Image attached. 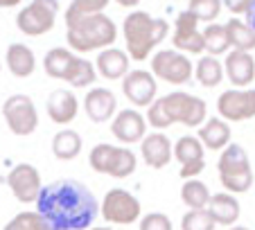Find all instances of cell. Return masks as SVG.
<instances>
[{
	"instance_id": "obj_36",
	"label": "cell",
	"mask_w": 255,
	"mask_h": 230,
	"mask_svg": "<svg viewBox=\"0 0 255 230\" xmlns=\"http://www.w3.org/2000/svg\"><path fill=\"white\" fill-rule=\"evenodd\" d=\"M138 230H174V226L169 221V217L163 215V212H149V215L140 217Z\"/></svg>"
},
{
	"instance_id": "obj_7",
	"label": "cell",
	"mask_w": 255,
	"mask_h": 230,
	"mask_svg": "<svg viewBox=\"0 0 255 230\" xmlns=\"http://www.w3.org/2000/svg\"><path fill=\"white\" fill-rule=\"evenodd\" d=\"M100 215L106 224H118V226H129L140 221L142 215V206L140 201L127 190H109L100 203Z\"/></svg>"
},
{
	"instance_id": "obj_17",
	"label": "cell",
	"mask_w": 255,
	"mask_h": 230,
	"mask_svg": "<svg viewBox=\"0 0 255 230\" xmlns=\"http://www.w3.org/2000/svg\"><path fill=\"white\" fill-rule=\"evenodd\" d=\"M84 111H86L88 120L95 124L109 122L118 111V97L109 88H93L84 97Z\"/></svg>"
},
{
	"instance_id": "obj_2",
	"label": "cell",
	"mask_w": 255,
	"mask_h": 230,
	"mask_svg": "<svg viewBox=\"0 0 255 230\" xmlns=\"http://www.w3.org/2000/svg\"><path fill=\"white\" fill-rule=\"evenodd\" d=\"M208 117V104L201 97H194L190 93L174 91L165 97H158L147 109V122L154 129H167L172 124H185L190 129L201 126Z\"/></svg>"
},
{
	"instance_id": "obj_43",
	"label": "cell",
	"mask_w": 255,
	"mask_h": 230,
	"mask_svg": "<svg viewBox=\"0 0 255 230\" xmlns=\"http://www.w3.org/2000/svg\"><path fill=\"white\" fill-rule=\"evenodd\" d=\"M91 230H111V228H106V226H93Z\"/></svg>"
},
{
	"instance_id": "obj_14",
	"label": "cell",
	"mask_w": 255,
	"mask_h": 230,
	"mask_svg": "<svg viewBox=\"0 0 255 230\" xmlns=\"http://www.w3.org/2000/svg\"><path fill=\"white\" fill-rule=\"evenodd\" d=\"M174 158L181 163V178H197L206 167L203 158V142L194 135H183L174 144Z\"/></svg>"
},
{
	"instance_id": "obj_9",
	"label": "cell",
	"mask_w": 255,
	"mask_h": 230,
	"mask_svg": "<svg viewBox=\"0 0 255 230\" xmlns=\"http://www.w3.org/2000/svg\"><path fill=\"white\" fill-rule=\"evenodd\" d=\"M2 117L14 135H29L39 126V113L32 97L27 95H11L2 104Z\"/></svg>"
},
{
	"instance_id": "obj_30",
	"label": "cell",
	"mask_w": 255,
	"mask_h": 230,
	"mask_svg": "<svg viewBox=\"0 0 255 230\" xmlns=\"http://www.w3.org/2000/svg\"><path fill=\"white\" fill-rule=\"evenodd\" d=\"M95 79H97V68L93 66L88 59H82V57L75 59L70 72H68V77H66V82L75 88H86V86H91Z\"/></svg>"
},
{
	"instance_id": "obj_41",
	"label": "cell",
	"mask_w": 255,
	"mask_h": 230,
	"mask_svg": "<svg viewBox=\"0 0 255 230\" xmlns=\"http://www.w3.org/2000/svg\"><path fill=\"white\" fill-rule=\"evenodd\" d=\"M5 230H23V228H20V224H18V221H16V219H11L9 224L5 226Z\"/></svg>"
},
{
	"instance_id": "obj_4",
	"label": "cell",
	"mask_w": 255,
	"mask_h": 230,
	"mask_svg": "<svg viewBox=\"0 0 255 230\" xmlns=\"http://www.w3.org/2000/svg\"><path fill=\"white\" fill-rule=\"evenodd\" d=\"M169 23L165 18H154L147 11H131L122 23V34L127 41V52L133 61H144L154 48L167 36Z\"/></svg>"
},
{
	"instance_id": "obj_31",
	"label": "cell",
	"mask_w": 255,
	"mask_h": 230,
	"mask_svg": "<svg viewBox=\"0 0 255 230\" xmlns=\"http://www.w3.org/2000/svg\"><path fill=\"white\" fill-rule=\"evenodd\" d=\"M138 167V158L135 153L129 151L127 147H118L116 156H113V163H111V169H109V176L113 178H127L135 172Z\"/></svg>"
},
{
	"instance_id": "obj_28",
	"label": "cell",
	"mask_w": 255,
	"mask_h": 230,
	"mask_svg": "<svg viewBox=\"0 0 255 230\" xmlns=\"http://www.w3.org/2000/svg\"><path fill=\"white\" fill-rule=\"evenodd\" d=\"M210 197L212 194L208 190V185L199 178H188L181 187V199L190 210H206L208 203H210Z\"/></svg>"
},
{
	"instance_id": "obj_1",
	"label": "cell",
	"mask_w": 255,
	"mask_h": 230,
	"mask_svg": "<svg viewBox=\"0 0 255 230\" xmlns=\"http://www.w3.org/2000/svg\"><path fill=\"white\" fill-rule=\"evenodd\" d=\"M36 212L54 230H88L100 215V203L84 183L63 178L43 185Z\"/></svg>"
},
{
	"instance_id": "obj_5",
	"label": "cell",
	"mask_w": 255,
	"mask_h": 230,
	"mask_svg": "<svg viewBox=\"0 0 255 230\" xmlns=\"http://www.w3.org/2000/svg\"><path fill=\"white\" fill-rule=\"evenodd\" d=\"M219 181L231 194H244L253 185V169H251L249 153L237 142H231L219 153Z\"/></svg>"
},
{
	"instance_id": "obj_25",
	"label": "cell",
	"mask_w": 255,
	"mask_h": 230,
	"mask_svg": "<svg viewBox=\"0 0 255 230\" xmlns=\"http://www.w3.org/2000/svg\"><path fill=\"white\" fill-rule=\"evenodd\" d=\"M226 32L233 50H242V52H253L255 50V29L246 20L233 16L226 23Z\"/></svg>"
},
{
	"instance_id": "obj_33",
	"label": "cell",
	"mask_w": 255,
	"mask_h": 230,
	"mask_svg": "<svg viewBox=\"0 0 255 230\" xmlns=\"http://www.w3.org/2000/svg\"><path fill=\"white\" fill-rule=\"evenodd\" d=\"M109 2H111V0H72L70 7H68V11H66V20L102 14V11L109 7Z\"/></svg>"
},
{
	"instance_id": "obj_37",
	"label": "cell",
	"mask_w": 255,
	"mask_h": 230,
	"mask_svg": "<svg viewBox=\"0 0 255 230\" xmlns=\"http://www.w3.org/2000/svg\"><path fill=\"white\" fill-rule=\"evenodd\" d=\"M251 2H253V0H222V5L226 7V9L231 11L233 16H237V18H240L242 14L246 16V11H249Z\"/></svg>"
},
{
	"instance_id": "obj_39",
	"label": "cell",
	"mask_w": 255,
	"mask_h": 230,
	"mask_svg": "<svg viewBox=\"0 0 255 230\" xmlns=\"http://www.w3.org/2000/svg\"><path fill=\"white\" fill-rule=\"evenodd\" d=\"M120 7H135V5H140L142 0H116Z\"/></svg>"
},
{
	"instance_id": "obj_22",
	"label": "cell",
	"mask_w": 255,
	"mask_h": 230,
	"mask_svg": "<svg viewBox=\"0 0 255 230\" xmlns=\"http://www.w3.org/2000/svg\"><path fill=\"white\" fill-rule=\"evenodd\" d=\"M199 140L210 151H222L224 147L231 144V126L222 117H208L199 129Z\"/></svg>"
},
{
	"instance_id": "obj_3",
	"label": "cell",
	"mask_w": 255,
	"mask_h": 230,
	"mask_svg": "<svg viewBox=\"0 0 255 230\" xmlns=\"http://www.w3.org/2000/svg\"><path fill=\"white\" fill-rule=\"evenodd\" d=\"M66 41L70 50L75 52H93V50H106L113 48L118 38V27L109 16L93 14V16H82V18L66 20Z\"/></svg>"
},
{
	"instance_id": "obj_15",
	"label": "cell",
	"mask_w": 255,
	"mask_h": 230,
	"mask_svg": "<svg viewBox=\"0 0 255 230\" xmlns=\"http://www.w3.org/2000/svg\"><path fill=\"white\" fill-rule=\"evenodd\" d=\"M144 131H147V122H144V117L135 109L120 111L111 122V133L125 144L140 142L147 135Z\"/></svg>"
},
{
	"instance_id": "obj_19",
	"label": "cell",
	"mask_w": 255,
	"mask_h": 230,
	"mask_svg": "<svg viewBox=\"0 0 255 230\" xmlns=\"http://www.w3.org/2000/svg\"><path fill=\"white\" fill-rule=\"evenodd\" d=\"M45 109H48L50 120H52L54 124H70V122L77 117L79 102L72 91L59 88V91L50 93L48 102H45Z\"/></svg>"
},
{
	"instance_id": "obj_34",
	"label": "cell",
	"mask_w": 255,
	"mask_h": 230,
	"mask_svg": "<svg viewBox=\"0 0 255 230\" xmlns=\"http://www.w3.org/2000/svg\"><path fill=\"white\" fill-rule=\"evenodd\" d=\"M188 9L199 20H203V23H212L217 16L222 14L224 5H222V0H190Z\"/></svg>"
},
{
	"instance_id": "obj_29",
	"label": "cell",
	"mask_w": 255,
	"mask_h": 230,
	"mask_svg": "<svg viewBox=\"0 0 255 230\" xmlns=\"http://www.w3.org/2000/svg\"><path fill=\"white\" fill-rule=\"evenodd\" d=\"M203 43H206V52L212 57L226 54L231 50V41H228L226 25H208L203 29Z\"/></svg>"
},
{
	"instance_id": "obj_16",
	"label": "cell",
	"mask_w": 255,
	"mask_h": 230,
	"mask_svg": "<svg viewBox=\"0 0 255 230\" xmlns=\"http://www.w3.org/2000/svg\"><path fill=\"white\" fill-rule=\"evenodd\" d=\"M140 153L151 169H163L174 158V144L165 133H147L140 140Z\"/></svg>"
},
{
	"instance_id": "obj_12",
	"label": "cell",
	"mask_w": 255,
	"mask_h": 230,
	"mask_svg": "<svg viewBox=\"0 0 255 230\" xmlns=\"http://www.w3.org/2000/svg\"><path fill=\"white\" fill-rule=\"evenodd\" d=\"M122 93L125 97L138 109H149L156 102L158 93V82L149 70H129L122 77Z\"/></svg>"
},
{
	"instance_id": "obj_6",
	"label": "cell",
	"mask_w": 255,
	"mask_h": 230,
	"mask_svg": "<svg viewBox=\"0 0 255 230\" xmlns=\"http://www.w3.org/2000/svg\"><path fill=\"white\" fill-rule=\"evenodd\" d=\"M59 0H32L27 7L18 11L16 27L25 36H43L57 23Z\"/></svg>"
},
{
	"instance_id": "obj_27",
	"label": "cell",
	"mask_w": 255,
	"mask_h": 230,
	"mask_svg": "<svg viewBox=\"0 0 255 230\" xmlns=\"http://www.w3.org/2000/svg\"><path fill=\"white\" fill-rule=\"evenodd\" d=\"M224 75H226V72H224L222 61L217 57H212V54L201 57L197 61V66H194V77H197V82L206 88L219 86V84L224 82Z\"/></svg>"
},
{
	"instance_id": "obj_13",
	"label": "cell",
	"mask_w": 255,
	"mask_h": 230,
	"mask_svg": "<svg viewBox=\"0 0 255 230\" xmlns=\"http://www.w3.org/2000/svg\"><path fill=\"white\" fill-rule=\"evenodd\" d=\"M7 185H9L11 194L16 197V201L20 203H36L43 183H41L39 169L29 163H18L9 174H7Z\"/></svg>"
},
{
	"instance_id": "obj_21",
	"label": "cell",
	"mask_w": 255,
	"mask_h": 230,
	"mask_svg": "<svg viewBox=\"0 0 255 230\" xmlns=\"http://www.w3.org/2000/svg\"><path fill=\"white\" fill-rule=\"evenodd\" d=\"M129 54L120 48H106L100 50L95 59V68L104 79H122L129 72Z\"/></svg>"
},
{
	"instance_id": "obj_8",
	"label": "cell",
	"mask_w": 255,
	"mask_h": 230,
	"mask_svg": "<svg viewBox=\"0 0 255 230\" xmlns=\"http://www.w3.org/2000/svg\"><path fill=\"white\" fill-rule=\"evenodd\" d=\"M151 75L167 84L181 86L192 79L194 66L188 59V54L178 52V50H160L151 57Z\"/></svg>"
},
{
	"instance_id": "obj_24",
	"label": "cell",
	"mask_w": 255,
	"mask_h": 230,
	"mask_svg": "<svg viewBox=\"0 0 255 230\" xmlns=\"http://www.w3.org/2000/svg\"><path fill=\"white\" fill-rule=\"evenodd\" d=\"M75 59H77V57L72 54L70 48H52L43 57L45 75L52 77V79H63V82H66V77H68V72H70Z\"/></svg>"
},
{
	"instance_id": "obj_18",
	"label": "cell",
	"mask_w": 255,
	"mask_h": 230,
	"mask_svg": "<svg viewBox=\"0 0 255 230\" xmlns=\"http://www.w3.org/2000/svg\"><path fill=\"white\" fill-rule=\"evenodd\" d=\"M224 72L235 88H246L255 79V59L251 57V52L231 50L224 61Z\"/></svg>"
},
{
	"instance_id": "obj_26",
	"label": "cell",
	"mask_w": 255,
	"mask_h": 230,
	"mask_svg": "<svg viewBox=\"0 0 255 230\" xmlns=\"http://www.w3.org/2000/svg\"><path fill=\"white\" fill-rule=\"evenodd\" d=\"M82 147H84L82 135L72 129L59 131V133L52 138V153H54V158H59V160L77 158L79 153H82Z\"/></svg>"
},
{
	"instance_id": "obj_23",
	"label": "cell",
	"mask_w": 255,
	"mask_h": 230,
	"mask_svg": "<svg viewBox=\"0 0 255 230\" xmlns=\"http://www.w3.org/2000/svg\"><path fill=\"white\" fill-rule=\"evenodd\" d=\"M5 63L11 75L18 77V79H25L36 70V57H34L32 48H27L25 43H11L7 48Z\"/></svg>"
},
{
	"instance_id": "obj_32",
	"label": "cell",
	"mask_w": 255,
	"mask_h": 230,
	"mask_svg": "<svg viewBox=\"0 0 255 230\" xmlns=\"http://www.w3.org/2000/svg\"><path fill=\"white\" fill-rule=\"evenodd\" d=\"M116 151H118V147H113V144H109V142H100L91 149L88 163H91V167L95 169L97 174H109Z\"/></svg>"
},
{
	"instance_id": "obj_44",
	"label": "cell",
	"mask_w": 255,
	"mask_h": 230,
	"mask_svg": "<svg viewBox=\"0 0 255 230\" xmlns=\"http://www.w3.org/2000/svg\"><path fill=\"white\" fill-rule=\"evenodd\" d=\"M41 230H54V228H52V226L48 224V221H45V226H43V228H41Z\"/></svg>"
},
{
	"instance_id": "obj_38",
	"label": "cell",
	"mask_w": 255,
	"mask_h": 230,
	"mask_svg": "<svg viewBox=\"0 0 255 230\" xmlns=\"http://www.w3.org/2000/svg\"><path fill=\"white\" fill-rule=\"evenodd\" d=\"M246 23H249L251 27L255 29V0H253V2H251L249 11H246Z\"/></svg>"
},
{
	"instance_id": "obj_35",
	"label": "cell",
	"mask_w": 255,
	"mask_h": 230,
	"mask_svg": "<svg viewBox=\"0 0 255 230\" xmlns=\"http://www.w3.org/2000/svg\"><path fill=\"white\" fill-rule=\"evenodd\" d=\"M215 226L208 210H188L181 219V230H215Z\"/></svg>"
},
{
	"instance_id": "obj_11",
	"label": "cell",
	"mask_w": 255,
	"mask_h": 230,
	"mask_svg": "<svg viewBox=\"0 0 255 230\" xmlns=\"http://www.w3.org/2000/svg\"><path fill=\"white\" fill-rule=\"evenodd\" d=\"M201 20L192 14L190 9L181 11L176 16L174 23V34H172V43L174 50L183 54H201L206 52V43H203V32L199 29Z\"/></svg>"
},
{
	"instance_id": "obj_40",
	"label": "cell",
	"mask_w": 255,
	"mask_h": 230,
	"mask_svg": "<svg viewBox=\"0 0 255 230\" xmlns=\"http://www.w3.org/2000/svg\"><path fill=\"white\" fill-rule=\"evenodd\" d=\"M20 0H0V7H18Z\"/></svg>"
},
{
	"instance_id": "obj_20",
	"label": "cell",
	"mask_w": 255,
	"mask_h": 230,
	"mask_svg": "<svg viewBox=\"0 0 255 230\" xmlns=\"http://www.w3.org/2000/svg\"><path fill=\"white\" fill-rule=\"evenodd\" d=\"M210 212V217L215 219V224L219 226H235L237 219L242 215V208H240V201H237L235 194L231 192H219V194H212L210 197V203L206 208Z\"/></svg>"
},
{
	"instance_id": "obj_10",
	"label": "cell",
	"mask_w": 255,
	"mask_h": 230,
	"mask_svg": "<svg viewBox=\"0 0 255 230\" xmlns=\"http://www.w3.org/2000/svg\"><path fill=\"white\" fill-rule=\"evenodd\" d=\"M217 113L226 122H246L255 117V91L253 88H231L217 100Z\"/></svg>"
},
{
	"instance_id": "obj_42",
	"label": "cell",
	"mask_w": 255,
	"mask_h": 230,
	"mask_svg": "<svg viewBox=\"0 0 255 230\" xmlns=\"http://www.w3.org/2000/svg\"><path fill=\"white\" fill-rule=\"evenodd\" d=\"M228 230H251V228H246V226H231Z\"/></svg>"
}]
</instances>
